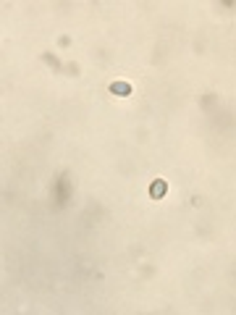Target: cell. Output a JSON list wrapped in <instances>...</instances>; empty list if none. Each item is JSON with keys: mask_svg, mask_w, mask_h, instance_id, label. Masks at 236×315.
Wrapping results in <instances>:
<instances>
[{"mask_svg": "<svg viewBox=\"0 0 236 315\" xmlns=\"http://www.w3.org/2000/svg\"><path fill=\"white\" fill-rule=\"evenodd\" d=\"M165 192H168V184H165L163 179H155L150 184V197L152 200H160V197H165Z\"/></svg>", "mask_w": 236, "mask_h": 315, "instance_id": "1", "label": "cell"}, {"mask_svg": "<svg viewBox=\"0 0 236 315\" xmlns=\"http://www.w3.org/2000/svg\"><path fill=\"white\" fill-rule=\"evenodd\" d=\"M110 92H113V95H118V97H126V95H132V84L124 81V79H118V81H113V84H110Z\"/></svg>", "mask_w": 236, "mask_h": 315, "instance_id": "2", "label": "cell"}]
</instances>
